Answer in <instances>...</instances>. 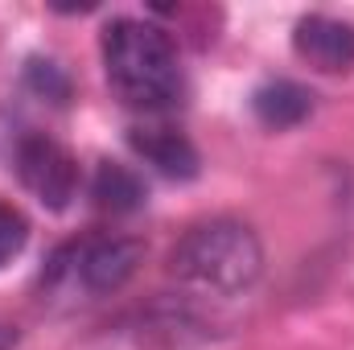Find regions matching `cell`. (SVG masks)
Here are the masks:
<instances>
[{
    "label": "cell",
    "instance_id": "1",
    "mask_svg": "<svg viewBox=\"0 0 354 350\" xmlns=\"http://www.w3.org/2000/svg\"><path fill=\"white\" fill-rule=\"evenodd\" d=\"M103 71L111 91L140 111H165L181 99V66L177 50L165 29L136 21V17H115L103 29Z\"/></svg>",
    "mask_w": 354,
    "mask_h": 350
},
{
    "label": "cell",
    "instance_id": "2",
    "mask_svg": "<svg viewBox=\"0 0 354 350\" xmlns=\"http://www.w3.org/2000/svg\"><path fill=\"white\" fill-rule=\"evenodd\" d=\"M169 272L181 284L235 297L248 293L264 272V248L260 235L239 219H210L189 227L169 252Z\"/></svg>",
    "mask_w": 354,
    "mask_h": 350
},
{
    "label": "cell",
    "instance_id": "3",
    "mask_svg": "<svg viewBox=\"0 0 354 350\" xmlns=\"http://www.w3.org/2000/svg\"><path fill=\"white\" fill-rule=\"evenodd\" d=\"M145 260V248L128 235H99L87 243H71L62 248L54 264H50V280L58 276H75V284H83L91 297H107V293H120L136 268Z\"/></svg>",
    "mask_w": 354,
    "mask_h": 350
},
{
    "label": "cell",
    "instance_id": "4",
    "mask_svg": "<svg viewBox=\"0 0 354 350\" xmlns=\"http://www.w3.org/2000/svg\"><path fill=\"white\" fill-rule=\"evenodd\" d=\"M17 174L25 181V190L50 210H66L71 198L79 194V161L46 132L21 136V145H17Z\"/></svg>",
    "mask_w": 354,
    "mask_h": 350
},
{
    "label": "cell",
    "instance_id": "5",
    "mask_svg": "<svg viewBox=\"0 0 354 350\" xmlns=\"http://www.w3.org/2000/svg\"><path fill=\"white\" fill-rule=\"evenodd\" d=\"M292 50L313 71L342 75V71L354 66V25L338 21V17H326V12L301 17L297 29H292Z\"/></svg>",
    "mask_w": 354,
    "mask_h": 350
},
{
    "label": "cell",
    "instance_id": "6",
    "mask_svg": "<svg viewBox=\"0 0 354 350\" xmlns=\"http://www.w3.org/2000/svg\"><path fill=\"white\" fill-rule=\"evenodd\" d=\"M128 145H132V153H136L145 165H153L161 177L189 181V177H198V169H202V157H198L194 140H189L185 132L169 128V124L132 128V132H128Z\"/></svg>",
    "mask_w": 354,
    "mask_h": 350
},
{
    "label": "cell",
    "instance_id": "7",
    "mask_svg": "<svg viewBox=\"0 0 354 350\" xmlns=\"http://www.w3.org/2000/svg\"><path fill=\"white\" fill-rule=\"evenodd\" d=\"M252 111L264 128L284 132V128H297L313 116V95L292 79H272L252 95Z\"/></svg>",
    "mask_w": 354,
    "mask_h": 350
},
{
    "label": "cell",
    "instance_id": "8",
    "mask_svg": "<svg viewBox=\"0 0 354 350\" xmlns=\"http://www.w3.org/2000/svg\"><path fill=\"white\" fill-rule=\"evenodd\" d=\"M91 198L99 210H111V214H132L149 202V190L140 174L132 165H120V161H99V169L91 177Z\"/></svg>",
    "mask_w": 354,
    "mask_h": 350
},
{
    "label": "cell",
    "instance_id": "9",
    "mask_svg": "<svg viewBox=\"0 0 354 350\" xmlns=\"http://www.w3.org/2000/svg\"><path fill=\"white\" fill-rule=\"evenodd\" d=\"M29 243V219L12 206V202H0V268L8 260H17Z\"/></svg>",
    "mask_w": 354,
    "mask_h": 350
},
{
    "label": "cell",
    "instance_id": "10",
    "mask_svg": "<svg viewBox=\"0 0 354 350\" xmlns=\"http://www.w3.org/2000/svg\"><path fill=\"white\" fill-rule=\"evenodd\" d=\"M25 79H29V87L37 91V95L54 99V103H62V99L71 95V83H66V75H62L54 62H41V58H33V62H29V71H25Z\"/></svg>",
    "mask_w": 354,
    "mask_h": 350
},
{
    "label": "cell",
    "instance_id": "11",
    "mask_svg": "<svg viewBox=\"0 0 354 350\" xmlns=\"http://www.w3.org/2000/svg\"><path fill=\"white\" fill-rule=\"evenodd\" d=\"M12 347H17V330L0 326V350H12Z\"/></svg>",
    "mask_w": 354,
    "mask_h": 350
}]
</instances>
